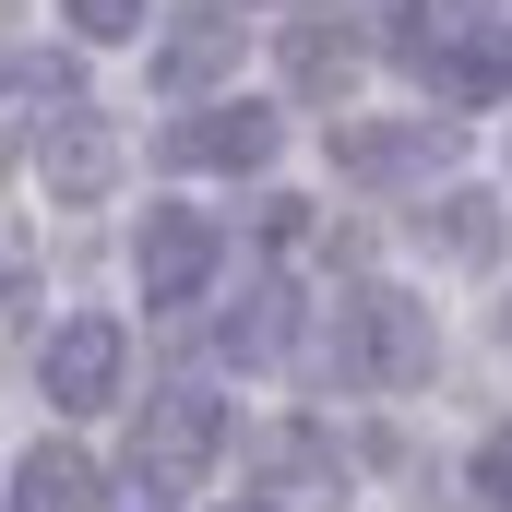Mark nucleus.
Wrapping results in <instances>:
<instances>
[{
  "label": "nucleus",
  "mask_w": 512,
  "mask_h": 512,
  "mask_svg": "<svg viewBox=\"0 0 512 512\" xmlns=\"http://www.w3.org/2000/svg\"><path fill=\"white\" fill-rule=\"evenodd\" d=\"M393 60L429 84V108H489L512 84V36L489 12H453V0H405L393 12Z\"/></svg>",
  "instance_id": "1"
},
{
  "label": "nucleus",
  "mask_w": 512,
  "mask_h": 512,
  "mask_svg": "<svg viewBox=\"0 0 512 512\" xmlns=\"http://www.w3.org/2000/svg\"><path fill=\"white\" fill-rule=\"evenodd\" d=\"M322 370L334 382H417L429 370V298H405V286H358L346 298V322L322 334Z\"/></svg>",
  "instance_id": "2"
},
{
  "label": "nucleus",
  "mask_w": 512,
  "mask_h": 512,
  "mask_svg": "<svg viewBox=\"0 0 512 512\" xmlns=\"http://www.w3.org/2000/svg\"><path fill=\"white\" fill-rule=\"evenodd\" d=\"M215 441H227L215 393H143V417H131V489H191L215 465Z\"/></svg>",
  "instance_id": "3"
},
{
  "label": "nucleus",
  "mask_w": 512,
  "mask_h": 512,
  "mask_svg": "<svg viewBox=\"0 0 512 512\" xmlns=\"http://www.w3.org/2000/svg\"><path fill=\"white\" fill-rule=\"evenodd\" d=\"M215 262H227V239H215L203 203H155L143 215V251H131V286H143V310H179V298L215 286Z\"/></svg>",
  "instance_id": "4"
},
{
  "label": "nucleus",
  "mask_w": 512,
  "mask_h": 512,
  "mask_svg": "<svg viewBox=\"0 0 512 512\" xmlns=\"http://www.w3.org/2000/svg\"><path fill=\"white\" fill-rule=\"evenodd\" d=\"M274 108H251V96H215V108H191V120H167V167H262L274 155Z\"/></svg>",
  "instance_id": "5"
},
{
  "label": "nucleus",
  "mask_w": 512,
  "mask_h": 512,
  "mask_svg": "<svg viewBox=\"0 0 512 512\" xmlns=\"http://www.w3.org/2000/svg\"><path fill=\"white\" fill-rule=\"evenodd\" d=\"M36 382H48V405H120V322H60L48 346H36Z\"/></svg>",
  "instance_id": "6"
},
{
  "label": "nucleus",
  "mask_w": 512,
  "mask_h": 512,
  "mask_svg": "<svg viewBox=\"0 0 512 512\" xmlns=\"http://www.w3.org/2000/svg\"><path fill=\"white\" fill-rule=\"evenodd\" d=\"M36 179H48V203H96V191L120 179V131L96 120V108H84V120H60L48 143H36Z\"/></svg>",
  "instance_id": "7"
},
{
  "label": "nucleus",
  "mask_w": 512,
  "mask_h": 512,
  "mask_svg": "<svg viewBox=\"0 0 512 512\" xmlns=\"http://www.w3.org/2000/svg\"><path fill=\"white\" fill-rule=\"evenodd\" d=\"M429 155H441V131L429 120H358V131H334V167L346 179H429Z\"/></svg>",
  "instance_id": "8"
},
{
  "label": "nucleus",
  "mask_w": 512,
  "mask_h": 512,
  "mask_svg": "<svg viewBox=\"0 0 512 512\" xmlns=\"http://www.w3.org/2000/svg\"><path fill=\"white\" fill-rule=\"evenodd\" d=\"M215 72H239V12H191V24L155 48V84H167V96H203Z\"/></svg>",
  "instance_id": "9"
},
{
  "label": "nucleus",
  "mask_w": 512,
  "mask_h": 512,
  "mask_svg": "<svg viewBox=\"0 0 512 512\" xmlns=\"http://www.w3.org/2000/svg\"><path fill=\"white\" fill-rule=\"evenodd\" d=\"M12 108L36 131H60V120H84V72L60 60V48H12Z\"/></svg>",
  "instance_id": "10"
},
{
  "label": "nucleus",
  "mask_w": 512,
  "mask_h": 512,
  "mask_svg": "<svg viewBox=\"0 0 512 512\" xmlns=\"http://www.w3.org/2000/svg\"><path fill=\"white\" fill-rule=\"evenodd\" d=\"M84 501H96V465H84L72 441H48V453L12 465V512H84Z\"/></svg>",
  "instance_id": "11"
},
{
  "label": "nucleus",
  "mask_w": 512,
  "mask_h": 512,
  "mask_svg": "<svg viewBox=\"0 0 512 512\" xmlns=\"http://www.w3.org/2000/svg\"><path fill=\"white\" fill-rule=\"evenodd\" d=\"M286 72H298L310 96H322V84L346 96V72H358V24H322V12H310V24H286Z\"/></svg>",
  "instance_id": "12"
},
{
  "label": "nucleus",
  "mask_w": 512,
  "mask_h": 512,
  "mask_svg": "<svg viewBox=\"0 0 512 512\" xmlns=\"http://www.w3.org/2000/svg\"><path fill=\"white\" fill-rule=\"evenodd\" d=\"M298 334V298L286 286H239V310H227V358H274Z\"/></svg>",
  "instance_id": "13"
},
{
  "label": "nucleus",
  "mask_w": 512,
  "mask_h": 512,
  "mask_svg": "<svg viewBox=\"0 0 512 512\" xmlns=\"http://www.w3.org/2000/svg\"><path fill=\"white\" fill-rule=\"evenodd\" d=\"M417 227H429L453 262H489V239H501V215H489L477 191H441V215H417Z\"/></svg>",
  "instance_id": "14"
},
{
  "label": "nucleus",
  "mask_w": 512,
  "mask_h": 512,
  "mask_svg": "<svg viewBox=\"0 0 512 512\" xmlns=\"http://www.w3.org/2000/svg\"><path fill=\"white\" fill-rule=\"evenodd\" d=\"M262 465H274V477H298V489H334V477H346V453H334L322 429H274V441H262Z\"/></svg>",
  "instance_id": "15"
},
{
  "label": "nucleus",
  "mask_w": 512,
  "mask_h": 512,
  "mask_svg": "<svg viewBox=\"0 0 512 512\" xmlns=\"http://www.w3.org/2000/svg\"><path fill=\"white\" fill-rule=\"evenodd\" d=\"M477 501L512 512V429H489V441H477Z\"/></svg>",
  "instance_id": "16"
},
{
  "label": "nucleus",
  "mask_w": 512,
  "mask_h": 512,
  "mask_svg": "<svg viewBox=\"0 0 512 512\" xmlns=\"http://www.w3.org/2000/svg\"><path fill=\"white\" fill-rule=\"evenodd\" d=\"M143 12H155V0H72V24H84V36H131Z\"/></svg>",
  "instance_id": "17"
},
{
  "label": "nucleus",
  "mask_w": 512,
  "mask_h": 512,
  "mask_svg": "<svg viewBox=\"0 0 512 512\" xmlns=\"http://www.w3.org/2000/svg\"><path fill=\"white\" fill-rule=\"evenodd\" d=\"M501 322H512V310H501Z\"/></svg>",
  "instance_id": "18"
}]
</instances>
